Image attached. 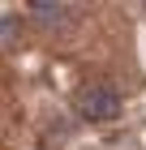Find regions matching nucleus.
Returning <instances> with one entry per match:
<instances>
[{
  "instance_id": "obj_1",
  "label": "nucleus",
  "mask_w": 146,
  "mask_h": 150,
  "mask_svg": "<svg viewBox=\"0 0 146 150\" xmlns=\"http://www.w3.org/2000/svg\"><path fill=\"white\" fill-rule=\"evenodd\" d=\"M78 112L90 125H108V120L120 116V94L108 90V86H86V90L78 94Z\"/></svg>"
},
{
  "instance_id": "obj_2",
  "label": "nucleus",
  "mask_w": 146,
  "mask_h": 150,
  "mask_svg": "<svg viewBox=\"0 0 146 150\" xmlns=\"http://www.w3.org/2000/svg\"><path fill=\"white\" fill-rule=\"evenodd\" d=\"M30 13L39 17V22H47V26L65 22V4H52V0H34V4H30Z\"/></svg>"
}]
</instances>
